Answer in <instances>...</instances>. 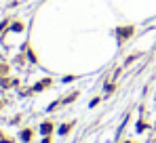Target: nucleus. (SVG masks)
Listing matches in <instances>:
<instances>
[{"mask_svg": "<svg viewBox=\"0 0 156 143\" xmlns=\"http://www.w3.org/2000/svg\"><path fill=\"white\" fill-rule=\"evenodd\" d=\"M51 128H53V126H51V124H49V122H44L40 131H42V135H49V133H51Z\"/></svg>", "mask_w": 156, "mask_h": 143, "instance_id": "1", "label": "nucleus"}, {"mask_svg": "<svg viewBox=\"0 0 156 143\" xmlns=\"http://www.w3.org/2000/svg\"><path fill=\"white\" fill-rule=\"evenodd\" d=\"M30 137H32V133H30V131H25L23 135H21V139H23V141H27V139H30Z\"/></svg>", "mask_w": 156, "mask_h": 143, "instance_id": "2", "label": "nucleus"}, {"mask_svg": "<svg viewBox=\"0 0 156 143\" xmlns=\"http://www.w3.org/2000/svg\"><path fill=\"white\" fill-rule=\"evenodd\" d=\"M42 143H49V139H44V141H42Z\"/></svg>", "mask_w": 156, "mask_h": 143, "instance_id": "3", "label": "nucleus"}]
</instances>
